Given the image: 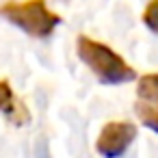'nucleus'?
I'll list each match as a JSON object with an SVG mask.
<instances>
[{
    "label": "nucleus",
    "instance_id": "1",
    "mask_svg": "<svg viewBox=\"0 0 158 158\" xmlns=\"http://www.w3.org/2000/svg\"><path fill=\"white\" fill-rule=\"evenodd\" d=\"M76 52L80 61L98 76L100 82L104 85H123L136 78V72L108 46L80 35L76 41Z\"/></svg>",
    "mask_w": 158,
    "mask_h": 158
},
{
    "label": "nucleus",
    "instance_id": "6",
    "mask_svg": "<svg viewBox=\"0 0 158 158\" xmlns=\"http://www.w3.org/2000/svg\"><path fill=\"white\" fill-rule=\"evenodd\" d=\"M15 104V98H13V91L9 87L7 80H0V110H11V106Z\"/></svg>",
    "mask_w": 158,
    "mask_h": 158
},
{
    "label": "nucleus",
    "instance_id": "3",
    "mask_svg": "<svg viewBox=\"0 0 158 158\" xmlns=\"http://www.w3.org/2000/svg\"><path fill=\"white\" fill-rule=\"evenodd\" d=\"M136 139V126L130 121H110L102 128L95 149L104 158H119L128 152L132 141Z\"/></svg>",
    "mask_w": 158,
    "mask_h": 158
},
{
    "label": "nucleus",
    "instance_id": "4",
    "mask_svg": "<svg viewBox=\"0 0 158 158\" xmlns=\"http://www.w3.org/2000/svg\"><path fill=\"white\" fill-rule=\"evenodd\" d=\"M134 110L141 123L158 134V74H145L139 80Z\"/></svg>",
    "mask_w": 158,
    "mask_h": 158
},
{
    "label": "nucleus",
    "instance_id": "5",
    "mask_svg": "<svg viewBox=\"0 0 158 158\" xmlns=\"http://www.w3.org/2000/svg\"><path fill=\"white\" fill-rule=\"evenodd\" d=\"M143 22L152 33H158V0H152L143 13Z\"/></svg>",
    "mask_w": 158,
    "mask_h": 158
},
{
    "label": "nucleus",
    "instance_id": "2",
    "mask_svg": "<svg viewBox=\"0 0 158 158\" xmlns=\"http://www.w3.org/2000/svg\"><path fill=\"white\" fill-rule=\"evenodd\" d=\"M0 15L22 28L31 37H50L52 31L61 24V18L48 9L44 0H24V2H5L0 7Z\"/></svg>",
    "mask_w": 158,
    "mask_h": 158
}]
</instances>
